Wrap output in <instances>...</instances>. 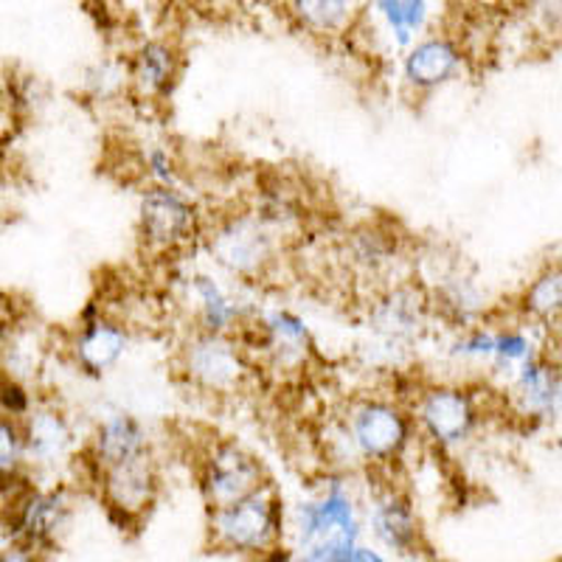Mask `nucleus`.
Masks as SVG:
<instances>
[{"label":"nucleus","instance_id":"nucleus-1","mask_svg":"<svg viewBox=\"0 0 562 562\" xmlns=\"http://www.w3.org/2000/svg\"><path fill=\"white\" fill-rule=\"evenodd\" d=\"M340 439L363 464L394 467L405 459L416 439L408 403L400 396H360L346 408Z\"/></svg>","mask_w":562,"mask_h":562},{"label":"nucleus","instance_id":"nucleus-2","mask_svg":"<svg viewBox=\"0 0 562 562\" xmlns=\"http://www.w3.org/2000/svg\"><path fill=\"white\" fill-rule=\"evenodd\" d=\"M416 436L439 450H459L475 439L484 425V405L479 391L453 380L428 383L408 403Z\"/></svg>","mask_w":562,"mask_h":562},{"label":"nucleus","instance_id":"nucleus-3","mask_svg":"<svg viewBox=\"0 0 562 562\" xmlns=\"http://www.w3.org/2000/svg\"><path fill=\"white\" fill-rule=\"evenodd\" d=\"M209 254L234 281H262L281 259V237L256 211H234L205 237Z\"/></svg>","mask_w":562,"mask_h":562},{"label":"nucleus","instance_id":"nucleus-4","mask_svg":"<svg viewBox=\"0 0 562 562\" xmlns=\"http://www.w3.org/2000/svg\"><path fill=\"white\" fill-rule=\"evenodd\" d=\"M180 378L194 391L209 396H234L250 380V351L234 333H203L194 329L180 344Z\"/></svg>","mask_w":562,"mask_h":562},{"label":"nucleus","instance_id":"nucleus-5","mask_svg":"<svg viewBox=\"0 0 562 562\" xmlns=\"http://www.w3.org/2000/svg\"><path fill=\"white\" fill-rule=\"evenodd\" d=\"M211 540L231 554H265L284 535V504L270 484L211 509Z\"/></svg>","mask_w":562,"mask_h":562},{"label":"nucleus","instance_id":"nucleus-6","mask_svg":"<svg viewBox=\"0 0 562 562\" xmlns=\"http://www.w3.org/2000/svg\"><path fill=\"white\" fill-rule=\"evenodd\" d=\"M203 234V214L178 186L149 183L138 198V239L155 256L178 254Z\"/></svg>","mask_w":562,"mask_h":562},{"label":"nucleus","instance_id":"nucleus-7","mask_svg":"<svg viewBox=\"0 0 562 562\" xmlns=\"http://www.w3.org/2000/svg\"><path fill=\"white\" fill-rule=\"evenodd\" d=\"M93 484L99 486L108 515L119 529H135L158 501L160 470L153 450L119 461V464L93 470Z\"/></svg>","mask_w":562,"mask_h":562},{"label":"nucleus","instance_id":"nucleus-8","mask_svg":"<svg viewBox=\"0 0 562 562\" xmlns=\"http://www.w3.org/2000/svg\"><path fill=\"white\" fill-rule=\"evenodd\" d=\"M265 484H270L265 464L239 441H211L200 456V490L211 509L234 504Z\"/></svg>","mask_w":562,"mask_h":562},{"label":"nucleus","instance_id":"nucleus-9","mask_svg":"<svg viewBox=\"0 0 562 562\" xmlns=\"http://www.w3.org/2000/svg\"><path fill=\"white\" fill-rule=\"evenodd\" d=\"M23 439H26L29 473H59L63 467L77 459V428L68 411L52 400H37L23 419Z\"/></svg>","mask_w":562,"mask_h":562},{"label":"nucleus","instance_id":"nucleus-10","mask_svg":"<svg viewBox=\"0 0 562 562\" xmlns=\"http://www.w3.org/2000/svg\"><path fill=\"white\" fill-rule=\"evenodd\" d=\"M130 349V326L119 315L90 307L68 340V358L85 378H104Z\"/></svg>","mask_w":562,"mask_h":562},{"label":"nucleus","instance_id":"nucleus-11","mask_svg":"<svg viewBox=\"0 0 562 562\" xmlns=\"http://www.w3.org/2000/svg\"><path fill=\"white\" fill-rule=\"evenodd\" d=\"M430 315L428 293L416 284H394L369 307V329L383 349L405 351L425 333Z\"/></svg>","mask_w":562,"mask_h":562},{"label":"nucleus","instance_id":"nucleus-12","mask_svg":"<svg viewBox=\"0 0 562 562\" xmlns=\"http://www.w3.org/2000/svg\"><path fill=\"white\" fill-rule=\"evenodd\" d=\"M9 506H12L7 520L9 535L18 537V543H26L37 551L57 543V537L70 520V498L63 486L40 490L29 484L9 501Z\"/></svg>","mask_w":562,"mask_h":562},{"label":"nucleus","instance_id":"nucleus-13","mask_svg":"<svg viewBox=\"0 0 562 562\" xmlns=\"http://www.w3.org/2000/svg\"><path fill=\"white\" fill-rule=\"evenodd\" d=\"M512 405L531 425H554L560 419L562 405V378L560 363L549 351L520 366L509 378Z\"/></svg>","mask_w":562,"mask_h":562},{"label":"nucleus","instance_id":"nucleus-14","mask_svg":"<svg viewBox=\"0 0 562 562\" xmlns=\"http://www.w3.org/2000/svg\"><path fill=\"white\" fill-rule=\"evenodd\" d=\"M299 537L304 549L333 543V540H358L360 524L355 515V501L344 481H329L318 501H307L295 512Z\"/></svg>","mask_w":562,"mask_h":562},{"label":"nucleus","instance_id":"nucleus-15","mask_svg":"<svg viewBox=\"0 0 562 562\" xmlns=\"http://www.w3.org/2000/svg\"><path fill=\"white\" fill-rule=\"evenodd\" d=\"M186 299L192 301L194 329L203 333H237L248 321V310L239 295L211 270H192L186 276Z\"/></svg>","mask_w":562,"mask_h":562},{"label":"nucleus","instance_id":"nucleus-16","mask_svg":"<svg viewBox=\"0 0 562 562\" xmlns=\"http://www.w3.org/2000/svg\"><path fill=\"white\" fill-rule=\"evenodd\" d=\"M256 333H259L256 349L262 351L276 369H301L313 355V329L307 318L295 310H270L256 321Z\"/></svg>","mask_w":562,"mask_h":562},{"label":"nucleus","instance_id":"nucleus-17","mask_svg":"<svg viewBox=\"0 0 562 562\" xmlns=\"http://www.w3.org/2000/svg\"><path fill=\"white\" fill-rule=\"evenodd\" d=\"M147 450H153V445H149L144 422L138 416L127 414V411H113V414L99 419V425L90 434L82 459L85 467L93 473V470H102V467L135 459V456L147 453Z\"/></svg>","mask_w":562,"mask_h":562},{"label":"nucleus","instance_id":"nucleus-18","mask_svg":"<svg viewBox=\"0 0 562 562\" xmlns=\"http://www.w3.org/2000/svg\"><path fill=\"white\" fill-rule=\"evenodd\" d=\"M127 85L144 104H160L172 97L180 77V54L167 40H149L138 45L127 65Z\"/></svg>","mask_w":562,"mask_h":562},{"label":"nucleus","instance_id":"nucleus-19","mask_svg":"<svg viewBox=\"0 0 562 562\" xmlns=\"http://www.w3.org/2000/svg\"><path fill=\"white\" fill-rule=\"evenodd\" d=\"M461 65H464V54L450 37L419 40L411 45L408 57L403 59L405 88L414 97H430L459 77Z\"/></svg>","mask_w":562,"mask_h":562},{"label":"nucleus","instance_id":"nucleus-20","mask_svg":"<svg viewBox=\"0 0 562 562\" xmlns=\"http://www.w3.org/2000/svg\"><path fill=\"white\" fill-rule=\"evenodd\" d=\"M371 529L383 546L394 551H411L419 543V520L403 492L385 490L371 506Z\"/></svg>","mask_w":562,"mask_h":562},{"label":"nucleus","instance_id":"nucleus-21","mask_svg":"<svg viewBox=\"0 0 562 562\" xmlns=\"http://www.w3.org/2000/svg\"><path fill=\"white\" fill-rule=\"evenodd\" d=\"M560 313H562V273H560V265L551 262L546 265V268L524 288V293H520L518 299V315L524 324L551 329V326L560 324Z\"/></svg>","mask_w":562,"mask_h":562},{"label":"nucleus","instance_id":"nucleus-22","mask_svg":"<svg viewBox=\"0 0 562 562\" xmlns=\"http://www.w3.org/2000/svg\"><path fill=\"white\" fill-rule=\"evenodd\" d=\"M540 351L546 349L535 338V326L524 324V321L518 326H501V329H495V349H492L490 371L509 380L520 366L537 358Z\"/></svg>","mask_w":562,"mask_h":562},{"label":"nucleus","instance_id":"nucleus-23","mask_svg":"<svg viewBox=\"0 0 562 562\" xmlns=\"http://www.w3.org/2000/svg\"><path fill=\"white\" fill-rule=\"evenodd\" d=\"M29 479L32 473H29L23 425L18 419L0 416V490L14 498L23 486H29Z\"/></svg>","mask_w":562,"mask_h":562},{"label":"nucleus","instance_id":"nucleus-24","mask_svg":"<svg viewBox=\"0 0 562 562\" xmlns=\"http://www.w3.org/2000/svg\"><path fill=\"white\" fill-rule=\"evenodd\" d=\"M430 307L439 310V313L445 315V318L453 321V324L470 326L479 318L481 307H486V304L473 279L453 273L448 276V279H441L439 290H436L434 299H430Z\"/></svg>","mask_w":562,"mask_h":562},{"label":"nucleus","instance_id":"nucleus-25","mask_svg":"<svg viewBox=\"0 0 562 562\" xmlns=\"http://www.w3.org/2000/svg\"><path fill=\"white\" fill-rule=\"evenodd\" d=\"M290 14L304 32L326 37L346 26L349 0H290Z\"/></svg>","mask_w":562,"mask_h":562},{"label":"nucleus","instance_id":"nucleus-26","mask_svg":"<svg viewBox=\"0 0 562 562\" xmlns=\"http://www.w3.org/2000/svg\"><path fill=\"white\" fill-rule=\"evenodd\" d=\"M394 254L396 243H391V237L385 231L366 225V228H358L351 234V262L360 265V268L369 270V273L383 270Z\"/></svg>","mask_w":562,"mask_h":562},{"label":"nucleus","instance_id":"nucleus-27","mask_svg":"<svg viewBox=\"0 0 562 562\" xmlns=\"http://www.w3.org/2000/svg\"><path fill=\"white\" fill-rule=\"evenodd\" d=\"M495 349V329L484 324H470L450 344V358L464 366H490Z\"/></svg>","mask_w":562,"mask_h":562},{"label":"nucleus","instance_id":"nucleus-28","mask_svg":"<svg viewBox=\"0 0 562 562\" xmlns=\"http://www.w3.org/2000/svg\"><path fill=\"white\" fill-rule=\"evenodd\" d=\"M34 403H37V396L29 389L26 380H18L7 371H0V416L20 422L34 408Z\"/></svg>","mask_w":562,"mask_h":562},{"label":"nucleus","instance_id":"nucleus-29","mask_svg":"<svg viewBox=\"0 0 562 562\" xmlns=\"http://www.w3.org/2000/svg\"><path fill=\"white\" fill-rule=\"evenodd\" d=\"M144 172H147L149 183L158 186H178V160L167 144H153L144 153Z\"/></svg>","mask_w":562,"mask_h":562},{"label":"nucleus","instance_id":"nucleus-30","mask_svg":"<svg viewBox=\"0 0 562 562\" xmlns=\"http://www.w3.org/2000/svg\"><path fill=\"white\" fill-rule=\"evenodd\" d=\"M378 9H380V14L385 18V23H389V29H391V34H394L396 45L408 48V45L414 43V37H411L408 26H405L403 0H378Z\"/></svg>","mask_w":562,"mask_h":562},{"label":"nucleus","instance_id":"nucleus-31","mask_svg":"<svg viewBox=\"0 0 562 562\" xmlns=\"http://www.w3.org/2000/svg\"><path fill=\"white\" fill-rule=\"evenodd\" d=\"M18 329H20V321L18 315H14V304L0 299V355H3V349H7L9 344H12Z\"/></svg>","mask_w":562,"mask_h":562},{"label":"nucleus","instance_id":"nucleus-32","mask_svg":"<svg viewBox=\"0 0 562 562\" xmlns=\"http://www.w3.org/2000/svg\"><path fill=\"white\" fill-rule=\"evenodd\" d=\"M0 562H43V557H40V551L32 549V546L12 543L0 551Z\"/></svg>","mask_w":562,"mask_h":562},{"label":"nucleus","instance_id":"nucleus-33","mask_svg":"<svg viewBox=\"0 0 562 562\" xmlns=\"http://www.w3.org/2000/svg\"><path fill=\"white\" fill-rule=\"evenodd\" d=\"M355 562H389V560H385L380 551H371L366 549V546H358V551H355Z\"/></svg>","mask_w":562,"mask_h":562},{"label":"nucleus","instance_id":"nucleus-34","mask_svg":"<svg viewBox=\"0 0 562 562\" xmlns=\"http://www.w3.org/2000/svg\"><path fill=\"white\" fill-rule=\"evenodd\" d=\"M293 562H324V557H321L318 551L307 549V551H304V557H299V560H295V557H293Z\"/></svg>","mask_w":562,"mask_h":562},{"label":"nucleus","instance_id":"nucleus-35","mask_svg":"<svg viewBox=\"0 0 562 562\" xmlns=\"http://www.w3.org/2000/svg\"><path fill=\"white\" fill-rule=\"evenodd\" d=\"M7 535H9V529H7V520L0 518V551L7 549Z\"/></svg>","mask_w":562,"mask_h":562}]
</instances>
